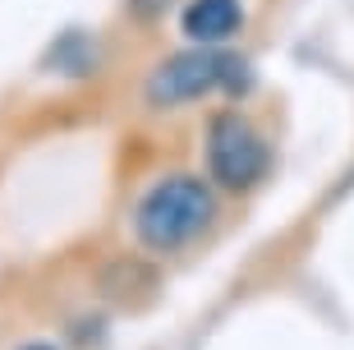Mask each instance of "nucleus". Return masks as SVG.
<instances>
[{"mask_svg": "<svg viewBox=\"0 0 354 350\" xmlns=\"http://www.w3.org/2000/svg\"><path fill=\"white\" fill-rule=\"evenodd\" d=\"M212 189L198 175H166L138 198V208H133V235H138V245L152 249V254H175L184 249L189 240L212 226Z\"/></svg>", "mask_w": 354, "mask_h": 350, "instance_id": "1", "label": "nucleus"}, {"mask_svg": "<svg viewBox=\"0 0 354 350\" xmlns=\"http://www.w3.org/2000/svg\"><path fill=\"white\" fill-rule=\"evenodd\" d=\"M239 60L235 55L216 51V46H198V51H180L171 60H161L147 78V106H184V102H198L216 88H230L239 78Z\"/></svg>", "mask_w": 354, "mask_h": 350, "instance_id": "2", "label": "nucleus"}, {"mask_svg": "<svg viewBox=\"0 0 354 350\" xmlns=\"http://www.w3.org/2000/svg\"><path fill=\"white\" fill-rule=\"evenodd\" d=\"M207 166H212V180L225 184V189H253L272 166V152H267L263 134L244 116L221 111L207 125Z\"/></svg>", "mask_w": 354, "mask_h": 350, "instance_id": "3", "label": "nucleus"}, {"mask_svg": "<svg viewBox=\"0 0 354 350\" xmlns=\"http://www.w3.org/2000/svg\"><path fill=\"white\" fill-rule=\"evenodd\" d=\"M244 24V14H239V0H189L180 14V28L184 37L198 42V46H221L230 42Z\"/></svg>", "mask_w": 354, "mask_h": 350, "instance_id": "4", "label": "nucleus"}, {"mask_svg": "<svg viewBox=\"0 0 354 350\" xmlns=\"http://www.w3.org/2000/svg\"><path fill=\"white\" fill-rule=\"evenodd\" d=\"M24 350H55V346H41V341H37V346H24Z\"/></svg>", "mask_w": 354, "mask_h": 350, "instance_id": "5", "label": "nucleus"}]
</instances>
